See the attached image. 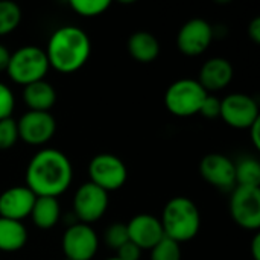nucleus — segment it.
Wrapping results in <instances>:
<instances>
[{
	"instance_id": "f257e3e1",
	"label": "nucleus",
	"mask_w": 260,
	"mask_h": 260,
	"mask_svg": "<svg viewBox=\"0 0 260 260\" xmlns=\"http://www.w3.org/2000/svg\"><path fill=\"white\" fill-rule=\"evenodd\" d=\"M73 180V168L69 157L58 149L38 151L26 168V187L35 197L58 198Z\"/></svg>"
},
{
	"instance_id": "f03ea898",
	"label": "nucleus",
	"mask_w": 260,
	"mask_h": 260,
	"mask_svg": "<svg viewBox=\"0 0 260 260\" xmlns=\"http://www.w3.org/2000/svg\"><path fill=\"white\" fill-rule=\"evenodd\" d=\"M44 52L49 66L56 72L73 73L88 61L91 41L81 27L62 26L50 35Z\"/></svg>"
},
{
	"instance_id": "7ed1b4c3",
	"label": "nucleus",
	"mask_w": 260,
	"mask_h": 260,
	"mask_svg": "<svg viewBox=\"0 0 260 260\" xmlns=\"http://www.w3.org/2000/svg\"><path fill=\"white\" fill-rule=\"evenodd\" d=\"M160 222L166 238H171L178 244L187 242L200 232L201 213L192 200L175 197L165 206Z\"/></svg>"
},
{
	"instance_id": "20e7f679",
	"label": "nucleus",
	"mask_w": 260,
	"mask_h": 260,
	"mask_svg": "<svg viewBox=\"0 0 260 260\" xmlns=\"http://www.w3.org/2000/svg\"><path fill=\"white\" fill-rule=\"evenodd\" d=\"M49 67L46 52L41 47L23 46L11 53L6 72L15 84L26 87L32 82L43 81Z\"/></svg>"
},
{
	"instance_id": "39448f33",
	"label": "nucleus",
	"mask_w": 260,
	"mask_h": 260,
	"mask_svg": "<svg viewBox=\"0 0 260 260\" xmlns=\"http://www.w3.org/2000/svg\"><path fill=\"white\" fill-rule=\"evenodd\" d=\"M207 91L197 79H178L169 85L165 94L168 111L177 117H190L200 113V108L207 98Z\"/></svg>"
},
{
	"instance_id": "423d86ee",
	"label": "nucleus",
	"mask_w": 260,
	"mask_h": 260,
	"mask_svg": "<svg viewBox=\"0 0 260 260\" xmlns=\"http://www.w3.org/2000/svg\"><path fill=\"white\" fill-rule=\"evenodd\" d=\"M90 183L107 193L120 189L128 178V169L122 158L114 154H98L88 163Z\"/></svg>"
},
{
	"instance_id": "0eeeda50",
	"label": "nucleus",
	"mask_w": 260,
	"mask_h": 260,
	"mask_svg": "<svg viewBox=\"0 0 260 260\" xmlns=\"http://www.w3.org/2000/svg\"><path fill=\"white\" fill-rule=\"evenodd\" d=\"M232 219L245 230L260 227V189L236 186L230 198Z\"/></svg>"
},
{
	"instance_id": "6e6552de",
	"label": "nucleus",
	"mask_w": 260,
	"mask_h": 260,
	"mask_svg": "<svg viewBox=\"0 0 260 260\" xmlns=\"http://www.w3.org/2000/svg\"><path fill=\"white\" fill-rule=\"evenodd\" d=\"M222 120L236 129H248L260 119L259 105L254 98L245 93H232L221 101Z\"/></svg>"
},
{
	"instance_id": "1a4fd4ad",
	"label": "nucleus",
	"mask_w": 260,
	"mask_h": 260,
	"mask_svg": "<svg viewBox=\"0 0 260 260\" xmlns=\"http://www.w3.org/2000/svg\"><path fill=\"white\" fill-rule=\"evenodd\" d=\"M62 251L69 260H91L99 248L96 232L88 224L75 222L62 236Z\"/></svg>"
},
{
	"instance_id": "9d476101",
	"label": "nucleus",
	"mask_w": 260,
	"mask_h": 260,
	"mask_svg": "<svg viewBox=\"0 0 260 260\" xmlns=\"http://www.w3.org/2000/svg\"><path fill=\"white\" fill-rule=\"evenodd\" d=\"M108 209V193L93 183H84L73 197L75 216L82 224L99 221Z\"/></svg>"
},
{
	"instance_id": "9b49d317",
	"label": "nucleus",
	"mask_w": 260,
	"mask_h": 260,
	"mask_svg": "<svg viewBox=\"0 0 260 260\" xmlns=\"http://www.w3.org/2000/svg\"><path fill=\"white\" fill-rule=\"evenodd\" d=\"M18 139L27 145H44L56 131V120L47 111H27L17 120Z\"/></svg>"
},
{
	"instance_id": "f8f14e48",
	"label": "nucleus",
	"mask_w": 260,
	"mask_h": 260,
	"mask_svg": "<svg viewBox=\"0 0 260 260\" xmlns=\"http://www.w3.org/2000/svg\"><path fill=\"white\" fill-rule=\"evenodd\" d=\"M213 40V29L204 18L187 20L177 37V46L181 53L187 56H198L204 53Z\"/></svg>"
},
{
	"instance_id": "ddd939ff",
	"label": "nucleus",
	"mask_w": 260,
	"mask_h": 260,
	"mask_svg": "<svg viewBox=\"0 0 260 260\" xmlns=\"http://www.w3.org/2000/svg\"><path fill=\"white\" fill-rule=\"evenodd\" d=\"M201 177L213 187L229 190L236 186V166L232 158L224 154H207L200 163Z\"/></svg>"
},
{
	"instance_id": "4468645a",
	"label": "nucleus",
	"mask_w": 260,
	"mask_h": 260,
	"mask_svg": "<svg viewBox=\"0 0 260 260\" xmlns=\"http://www.w3.org/2000/svg\"><path fill=\"white\" fill-rule=\"evenodd\" d=\"M126 230L129 242L140 250H152L165 236L160 219L148 213H140L131 218L126 224Z\"/></svg>"
},
{
	"instance_id": "2eb2a0df",
	"label": "nucleus",
	"mask_w": 260,
	"mask_h": 260,
	"mask_svg": "<svg viewBox=\"0 0 260 260\" xmlns=\"http://www.w3.org/2000/svg\"><path fill=\"white\" fill-rule=\"evenodd\" d=\"M37 197L26 186L9 187L0 193V218L20 221L32 212Z\"/></svg>"
},
{
	"instance_id": "dca6fc26",
	"label": "nucleus",
	"mask_w": 260,
	"mask_h": 260,
	"mask_svg": "<svg viewBox=\"0 0 260 260\" xmlns=\"http://www.w3.org/2000/svg\"><path fill=\"white\" fill-rule=\"evenodd\" d=\"M233 79V66L229 59L215 56L207 59L198 75V82L201 87L210 93V91H219L224 90Z\"/></svg>"
},
{
	"instance_id": "f3484780",
	"label": "nucleus",
	"mask_w": 260,
	"mask_h": 260,
	"mask_svg": "<svg viewBox=\"0 0 260 260\" xmlns=\"http://www.w3.org/2000/svg\"><path fill=\"white\" fill-rule=\"evenodd\" d=\"M23 101L29 111H47L56 102V91L47 81H37L23 88Z\"/></svg>"
},
{
	"instance_id": "a211bd4d",
	"label": "nucleus",
	"mask_w": 260,
	"mask_h": 260,
	"mask_svg": "<svg viewBox=\"0 0 260 260\" xmlns=\"http://www.w3.org/2000/svg\"><path fill=\"white\" fill-rule=\"evenodd\" d=\"M129 55L142 64H148L157 59L160 53V43L154 34L148 30H137L128 40Z\"/></svg>"
},
{
	"instance_id": "6ab92c4d",
	"label": "nucleus",
	"mask_w": 260,
	"mask_h": 260,
	"mask_svg": "<svg viewBox=\"0 0 260 260\" xmlns=\"http://www.w3.org/2000/svg\"><path fill=\"white\" fill-rule=\"evenodd\" d=\"M29 216L32 218L34 224L38 229L49 230L55 227L61 218V209L58 200L50 197H37Z\"/></svg>"
},
{
	"instance_id": "aec40b11",
	"label": "nucleus",
	"mask_w": 260,
	"mask_h": 260,
	"mask_svg": "<svg viewBox=\"0 0 260 260\" xmlns=\"http://www.w3.org/2000/svg\"><path fill=\"white\" fill-rule=\"evenodd\" d=\"M27 242V230L20 221L0 218V251L14 253Z\"/></svg>"
},
{
	"instance_id": "412c9836",
	"label": "nucleus",
	"mask_w": 260,
	"mask_h": 260,
	"mask_svg": "<svg viewBox=\"0 0 260 260\" xmlns=\"http://www.w3.org/2000/svg\"><path fill=\"white\" fill-rule=\"evenodd\" d=\"M236 166V184L244 187L260 189V163L256 158H242L235 163Z\"/></svg>"
},
{
	"instance_id": "4be33fe9",
	"label": "nucleus",
	"mask_w": 260,
	"mask_h": 260,
	"mask_svg": "<svg viewBox=\"0 0 260 260\" xmlns=\"http://www.w3.org/2000/svg\"><path fill=\"white\" fill-rule=\"evenodd\" d=\"M21 21V9L9 0L0 2V37L11 34Z\"/></svg>"
},
{
	"instance_id": "5701e85b",
	"label": "nucleus",
	"mask_w": 260,
	"mask_h": 260,
	"mask_svg": "<svg viewBox=\"0 0 260 260\" xmlns=\"http://www.w3.org/2000/svg\"><path fill=\"white\" fill-rule=\"evenodd\" d=\"M70 8L81 17H98L101 14H104L111 2L110 0H72Z\"/></svg>"
},
{
	"instance_id": "b1692460",
	"label": "nucleus",
	"mask_w": 260,
	"mask_h": 260,
	"mask_svg": "<svg viewBox=\"0 0 260 260\" xmlns=\"http://www.w3.org/2000/svg\"><path fill=\"white\" fill-rule=\"evenodd\" d=\"M151 260H181V247L174 239L163 236L151 250Z\"/></svg>"
},
{
	"instance_id": "393cba45",
	"label": "nucleus",
	"mask_w": 260,
	"mask_h": 260,
	"mask_svg": "<svg viewBox=\"0 0 260 260\" xmlns=\"http://www.w3.org/2000/svg\"><path fill=\"white\" fill-rule=\"evenodd\" d=\"M18 140L17 122L12 117L0 120V151L11 149Z\"/></svg>"
},
{
	"instance_id": "a878e982",
	"label": "nucleus",
	"mask_w": 260,
	"mask_h": 260,
	"mask_svg": "<svg viewBox=\"0 0 260 260\" xmlns=\"http://www.w3.org/2000/svg\"><path fill=\"white\" fill-rule=\"evenodd\" d=\"M129 241L128 238V230H126V224H111L107 230H105V244L113 248V250H119L123 244H126Z\"/></svg>"
},
{
	"instance_id": "bb28decb",
	"label": "nucleus",
	"mask_w": 260,
	"mask_h": 260,
	"mask_svg": "<svg viewBox=\"0 0 260 260\" xmlns=\"http://www.w3.org/2000/svg\"><path fill=\"white\" fill-rule=\"evenodd\" d=\"M14 107H15V98L12 90L3 82H0V120L11 117Z\"/></svg>"
},
{
	"instance_id": "cd10ccee",
	"label": "nucleus",
	"mask_w": 260,
	"mask_h": 260,
	"mask_svg": "<svg viewBox=\"0 0 260 260\" xmlns=\"http://www.w3.org/2000/svg\"><path fill=\"white\" fill-rule=\"evenodd\" d=\"M200 113L207 117V119H216L219 117L221 114V101L215 96H210L207 94V98L204 99L201 108H200Z\"/></svg>"
},
{
	"instance_id": "c85d7f7f",
	"label": "nucleus",
	"mask_w": 260,
	"mask_h": 260,
	"mask_svg": "<svg viewBox=\"0 0 260 260\" xmlns=\"http://www.w3.org/2000/svg\"><path fill=\"white\" fill-rule=\"evenodd\" d=\"M140 254H142V250L134 245L133 242H126L123 244L119 250H117V259L120 260H139L140 259Z\"/></svg>"
},
{
	"instance_id": "c756f323",
	"label": "nucleus",
	"mask_w": 260,
	"mask_h": 260,
	"mask_svg": "<svg viewBox=\"0 0 260 260\" xmlns=\"http://www.w3.org/2000/svg\"><path fill=\"white\" fill-rule=\"evenodd\" d=\"M248 35H250V38H251L256 44H259L260 43V18L259 17L253 18V20H251V23L248 24Z\"/></svg>"
},
{
	"instance_id": "7c9ffc66",
	"label": "nucleus",
	"mask_w": 260,
	"mask_h": 260,
	"mask_svg": "<svg viewBox=\"0 0 260 260\" xmlns=\"http://www.w3.org/2000/svg\"><path fill=\"white\" fill-rule=\"evenodd\" d=\"M248 133H250V137H251V142L254 145L256 149H260V119L256 120L250 128H248Z\"/></svg>"
},
{
	"instance_id": "2f4dec72",
	"label": "nucleus",
	"mask_w": 260,
	"mask_h": 260,
	"mask_svg": "<svg viewBox=\"0 0 260 260\" xmlns=\"http://www.w3.org/2000/svg\"><path fill=\"white\" fill-rule=\"evenodd\" d=\"M9 58H11V52L8 50L6 46L0 44V72H5L8 69Z\"/></svg>"
},
{
	"instance_id": "473e14b6",
	"label": "nucleus",
	"mask_w": 260,
	"mask_h": 260,
	"mask_svg": "<svg viewBox=\"0 0 260 260\" xmlns=\"http://www.w3.org/2000/svg\"><path fill=\"white\" fill-rule=\"evenodd\" d=\"M251 254H253V259L260 260V235L256 233V236L253 238L251 241Z\"/></svg>"
},
{
	"instance_id": "72a5a7b5",
	"label": "nucleus",
	"mask_w": 260,
	"mask_h": 260,
	"mask_svg": "<svg viewBox=\"0 0 260 260\" xmlns=\"http://www.w3.org/2000/svg\"><path fill=\"white\" fill-rule=\"evenodd\" d=\"M107 260H120V259H117V257H111V259H107Z\"/></svg>"
},
{
	"instance_id": "f704fd0d",
	"label": "nucleus",
	"mask_w": 260,
	"mask_h": 260,
	"mask_svg": "<svg viewBox=\"0 0 260 260\" xmlns=\"http://www.w3.org/2000/svg\"><path fill=\"white\" fill-rule=\"evenodd\" d=\"M64 260H69V259H64Z\"/></svg>"
}]
</instances>
